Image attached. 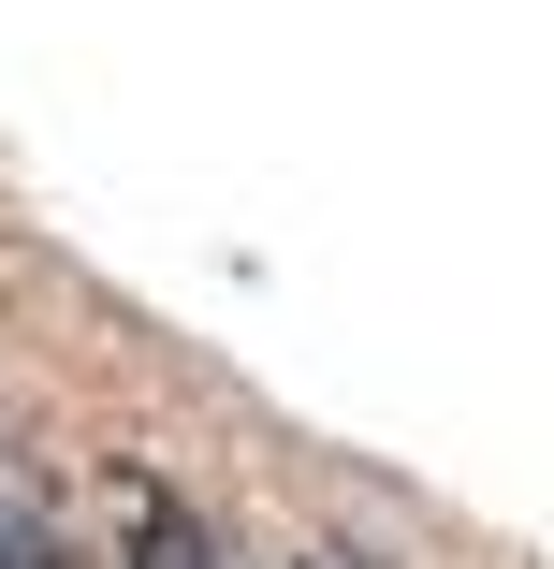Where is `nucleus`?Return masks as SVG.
<instances>
[{
    "label": "nucleus",
    "instance_id": "f257e3e1",
    "mask_svg": "<svg viewBox=\"0 0 554 569\" xmlns=\"http://www.w3.org/2000/svg\"><path fill=\"white\" fill-rule=\"evenodd\" d=\"M132 569H219V540H204L175 497H132Z\"/></svg>",
    "mask_w": 554,
    "mask_h": 569
},
{
    "label": "nucleus",
    "instance_id": "f03ea898",
    "mask_svg": "<svg viewBox=\"0 0 554 569\" xmlns=\"http://www.w3.org/2000/svg\"><path fill=\"white\" fill-rule=\"evenodd\" d=\"M292 569H380V555H351V540H306V555H292Z\"/></svg>",
    "mask_w": 554,
    "mask_h": 569
}]
</instances>
